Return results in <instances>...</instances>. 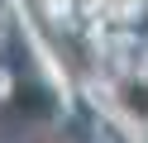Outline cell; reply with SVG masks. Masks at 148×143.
<instances>
[{
	"mask_svg": "<svg viewBox=\"0 0 148 143\" xmlns=\"http://www.w3.org/2000/svg\"><path fill=\"white\" fill-rule=\"evenodd\" d=\"M53 119V95L43 91V86H29V91H14V100L5 105V114H0V129H5V138H14L19 129H34V124H48Z\"/></svg>",
	"mask_w": 148,
	"mask_h": 143,
	"instance_id": "obj_1",
	"label": "cell"
},
{
	"mask_svg": "<svg viewBox=\"0 0 148 143\" xmlns=\"http://www.w3.org/2000/svg\"><path fill=\"white\" fill-rule=\"evenodd\" d=\"M124 105H129L134 114L148 119V86H129V91H124Z\"/></svg>",
	"mask_w": 148,
	"mask_h": 143,
	"instance_id": "obj_2",
	"label": "cell"
}]
</instances>
